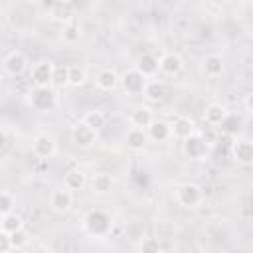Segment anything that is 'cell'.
Listing matches in <instances>:
<instances>
[{"label": "cell", "mask_w": 253, "mask_h": 253, "mask_svg": "<svg viewBox=\"0 0 253 253\" xmlns=\"http://www.w3.org/2000/svg\"><path fill=\"white\" fill-rule=\"evenodd\" d=\"M32 152H34V156H38L42 160L53 158L57 154V140H55V136L49 134V132L36 134L34 140H32Z\"/></svg>", "instance_id": "cell-7"}, {"label": "cell", "mask_w": 253, "mask_h": 253, "mask_svg": "<svg viewBox=\"0 0 253 253\" xmlns=\"http://www.w3.org/2000/svg\"><path fill=\"white\" fill-rule=\"evenodd\" d=\"M164 95H166V85H164L160 79L150 77V79L146 81V85H144L142 97H144L146 101H150V103H158V101L164 99Z\"/></svg>", "instance_id": "cell-24"}, {"label": "cell", "mask_w": 253, "mask_h": 253, "mask_svg": "<svg viewBox=\"0 0 253 253\" xmlns=\"http://www.w3.org/2000/svg\"><path fill=\"white\" fill-rule=\"evenodd\" d=\"M134 69L140 71L146 79L156 77L158 75V57L152 55V53H142V55H138V59L134 63Z\"/></svg>", "instance_id": "cell-22"}, {"label": "cell", "mask_w": 253, "mask_h": 253, "mask_svg": "<svg viewBox=\"0 0 253 253\" xmlns=\"http://www.w3.org/2000/svg\"><path fill=\"white\" fill-rule=\"evenodd\" d=\"M81 229L89 237L105 239L113 231V217L109 211H105L101 208H93V210L85 211V215L81 217Z\"/></svg>", "instance_id": "cell-1"}, {"label": "cell", "mask_w": 253, "mask_h": 253, "mask_svg": "<svg viewBox=\"0 0 253 253\" xmlns=\"http://www.w3.org/2000/svg\"><path fill=\"white\" fill-rule=\"evenodd\" d=\"M97 130H93L89 125H85L83 121H77L71 130H69V136H71V142L81 148V150H87V148H93L95 142H97Z\"/></svg>", "instance_id": "cell-5"}, {"label": "cell", "mask_w": 253, "mask_h": 253, "mask_svg": "<svg viewBox=\"0 0 253 253\" xmlns=\"http://www.w3.org/2000/svg\"><path fill=\"white\" fill-rule=\"evenodd\" d=\"M79 40H81V26H79L75 20L61 24V42H63V43L75 45Z\"/></svg>", "instance_id": "cell-26"}, {"label": "cell", "mask_w": 253, "mask_h": 253, "mask_svg": "<svg viewBox=\"0 0 253 253\" xmlns=\"http://www.w3.org/2000/svg\"><path fill=\"white\" fill-rule=\"evenodd\" d=\"M231 156L241 166L253 164V142H251V138L237 134L233 138V142H231Z\"/></svg>", "instance_id": "cell-9"}, {"label": "cell", "mask_w": 253, "mask_h": 253, "mask_svg": "<svg viewBox=\"0 0 253 253\" xmlns=\"http://www.w3.org/2000/svg\"><path fill=\"white\" fill-rule=\"evenodd\" d=\"M26 103L38 113H51L57 107V93L53 85H32V89L26 93Z\"/></svg>", "instance_id": "cell-2"}, {"label": "cell", "mask_w": 253, "mask_h": 253, "mask_svg": "<svg viewBox=\"0 0 253 253\" xmlns=\"http://www.w3.org/2000/svg\"><path fill=\"white\" fill-rule=\"evenodd\" d=\"M6 146H8V134H6V132L0 128V152H2Z\"/></svg>", "instance_id": "cell-37"}, {"label": "cell", "mask_w": 253, "mask_h": 253, "mask_svg": "<svg viewBox=\"0 0 253 253\" xmlns=\"http://www.w3.org/2000/svg\"><path fill=\"white\" fill-rule=\"evenodd\" d=\"M95 85H97L99 91H105V93L115 91L119 87V73L111 67H103L95 75Z\"/></svg>", "instance_id": "cell-18"}, {"label": "cell", "mask_w": 253, "mask_h": 253, "mask_svg": "<svg viewBox=\"0 0 253 253\" xmlns=\"http://www.w3.org/2000/svg\"><path fill=\"white\" fill-rule=\"evenodd\" d=\"M208 4H211V6H217V8H221V6H225L229 0H206Z\"/></svg>", "instance_id": "cell-38"}, {"label": "cell", "mask_w": 253, "mask_h": 253, "mask_svg": "<svg viewBox=\"0 0 253 253\" xmlns=\"http://www.w3.org/2000/svg\"><path fill=\"white\" fill-rule=\"evenodd\" d=\"M125 233H126V237H130V239H140L142 235H144V223L142 221H138V219H132V221H126L125 223Z\"/></svg>", "instance_id": "cell-32"}, {"label": "cell", "mask_w": 253, "mask_h": 253, "mask_svg": "<svg viewBox=\"0 0 253 253\" xmlns=\"http://www.w3.org/2000/svg\"><path fill=\"white\" fill-rule=\"evenodd\" d=\"M10 243H12V249H22L30 243V233L26 231V227H20L16 231L10 233Z\"/></svg>", "instance_id": "cell-30"}, {"label": "cell", "mask_w": 253, "mask_h": 253, "mask_svg": "<svg viewBox=\"0 0 253 253\" xmlns=\"http://www.w3.org/2000/svg\"><path fill=\"white\" fill-rule=\"evenodd\" d=\"M160 249H162V245H160V239L158 237H146V235H142L138 239V251H142V253H156Z\"/></svg>", "instance_id": "cell-31"}, {"label": "cell", "mask_w": 253, "mask_h": 253, "mask_svg": "<svg viewBox=\"0 0 253 253\" xmlns=\"http://www.w3.org/2000/svg\"><path fill=\"white\" fill-rule=\"evenodd\" d=\"M158 71L162 75H168V77H176L184 71V59L182 55L174 53V51H166L158 57Z\"/></svg>", "instance_id": "cell-13"}, {"label": "cell", "mask_w": 253, "mask_h": 253, "mask_svg": "<svg viewBox=\"0 0 253 253\" xmlns=\"http://www.w3.org/2000/svg\"><path fill=\"white\" fill-rule=\"evenodd\" d=\"M51 85H53V87H65V85H67V65H55V67H53Z\"/></svg>", "instance_id": "cell-33"}, {"label": "cell", "mask_w": 253, "mask_h": 253, "mask_svg": "<svg viewBox=\"0 0 253 253\" xmlns=\"http://www.w3.org/2000/svg\"><path fill=\"white\" fill-rule=\"evenodd\" d=\"M12 249V243H10V233L0 229V253H6Z\"/></svg>", "instance_id": "cell-35"}, {"label": "cell", "mask_w": 253, "mask_h": 253, "mask_svg": "<svg viewBox=\"0 0 253 253\" xmlns=\"http://www.w3.org/2000/svg\"><path fill=\"white\" fill-rule=\"evenodd\" d=\"M30 67V61H28V55L20 49H14L10 51L6 57H4V63H2V69L4 73H8L10 77H18L22 75L24 71H28Z\"/></svg>", "instance_id": "cell-11"}, {"label": "cell", "mask_w": 253, "mask_h": 253, "mask_svg": "<svg viewBox=\"0 0 253 253\" xmlns=\"http://www.w3.org/2000/svg\"><path fill=\"white\" fill-rule=\"evenodd\" d=\"M47 204H49V210L51 211H55V213H67L71 210V206H73V192L67 190L65 186L53 188L49 192Z\"/></svg>", "instance_id": "cell-8"}, {"label": "cell", "mask_w": 253, "mask_h": 253, "mask_svg": "<svg viewBox=\"0 0 253 253\" xmlns=\"http://www.w3.org/2000/svg\"><path fill=\"white\" fill-rule=\"evenodd\" d=\"M0 229H2V213H0Z\"/></svg>", "instance_id": "cell-40"}, {"label": "cell", "mask_w": 253, "mask_h": 253, "mask_svg": "<svg viewBox=\"0 0 253 253\" xmlns=\"http://www.w3.org/2000/svg\"><path fill=\"white\" fill-rule=\"evenodd\" d=\"M53 67L55 63L51 59H40L36 61L32 67H30V79H32V85H51V79H53Z\"/></svg>", "instance_id": "cell-10"}, {"label": "cell", "mask_w": 253, "mask_h": 253, "mask_svg": "<svg viewBox=\"0 0 253 253\" xmlns=\"http://www.w3.org/2000/svg\"><path fill=\"white\" fill-rule=\"evenodd\" d=\"M152 121H154V113H152V109L146 107V105H136V107L128 113V123H130L132 126L146 128Z\"/></svg>", "instance_id": "cell-21"}, {"label": "cell", "mask_w": 253, "mask_h": 253, "mask_svg": "<svg viewBox=\"0 0 253 253\" xmlns=\"http://www.w3.org/2000/svg\"><path fill=\"white\" fill-rule=\"evenodd\" d=\"M2 81H4V71L0 69V85H2Z\"/></svg>", "instance_id": "cell-39"}, {"label": "cell", "mask_w": 253, "mask_h": 253, "mask_svg": "<svg viewBox=\"0 0 253 253\" xmlns=\"http://www.w3.org/2000/svg\"><path fill=\"white\" fill-rule=\"evenodd\" d=\"M81 121L85 123V125H89L93 130H101L103 126H105V123H107V115L101 111V109H89L83 117H81Z\"/></svg>", "instance_id": "cell-27"}, {"label": "cell", "mask_w": 253, "mask_h": 253, "mask_svg": "<svg viewBox=\"0 0 253 253\" xmlns=\"http://www.w3.org/2000/svg\"><path fill=\"white\" fill-rule=\"evenodd\" d=\"M49 18L59 22V24L71 22V20H75V8L69 0H55L49 6Z\"/></svg>", "instance_id": "cell-15"}, {"label": "cell", "mask_w": 253, "mask_h": 253, "mask_svg": "<svg viewBox=\"0 0 253 253\" xmlns=\"http://www.w3.org/2000/svg\"><path fill=\"white\" fill-rule=\"evenodd\" d=\"M16 208V198L14 194L10 192H0V213H8V211H14Z\"/></svg>", "instance_id": "cell-34"}, {"label": "cell", "mask_w": 253, "mask_h": 253, "mask_svg": "<svg viewBox=\"0 0 253 253\" xmlns=\"http://www.w3.org/2000/svg\"><path fill=\"white\" fill-rule=\"evenodd\" d=\"M123 142H125L126 150H130V152H142V150L148 146L150 140H148V134H146L144 128L130 125V126L126 128V132H125Z\"/></svg>", "instance_id": "cell-14"}, {"label": "cell", "mask_w": 253, "mask_h": 253, "mask_svg": "<svg viewBox=\"0 0 253 253\" xmlns=\"http://www.w3.org/2000/svg\"><path fill=\"white\" fill-rule=\"evenodd\" d=\"M87 186H89V192L95 196H109L115 188V178L109 172L99 170L87 180Z\"/></svg>", "instance_id": "cell-12"}, {"label": "cell", "mask_w": 253, "mask_h": 253, "mask_svg": "<svg viewBox=\"0 0 253 253\" xmlns=\"http://www.w3.org/2000/svg\"><path fill=\"white\" fill-rule=\"evenodd\" d=\"M174 200L180 208L186 210H196L204 202V190L196 182H182L174 188Z\"/></svg>", "instance_id": "cell-3"}, {"label": "cell", "mask_w": 253, "mask_h": 253, "mask_svg": "<svg viewBox=\"0 0 253 253\" xmlns=\"http://www.w3.org/2000/svg\"><path fill=\"white\" fill-rule=\"evenodd\" d=\"M227 113H229V111H227L225 105H221V103H210V105L204 109V123L210 125V126H217V125L223 121V117H225Z\"/></svg>", "instance_id": "cell-25"}, {"label": "cell", "mask_w": 253, "mask_h": 253, "mask_svg": "<svg viewBox=\"0 0 253 253\" xmlns=\"http://www.w3.org/2000/svg\"><path fill=\"white\" fill-rule=\"evenodd\" d=\"M63 186L71 192H81L85 186H87V176L83 170L79 168H71L63 174Z\"/></svg>", "instance_id": "cell-23"}, {"label": "cell", "mask_w": 253, "mask_h": 253, "mask_svg": "<svg viewBox=\"0 0 253 253\" xmlns=\"http://www.w3.org/2000/svg\"><path fill=\"white\" fill-rule=\"evenodd\" d=\"M146 81H148V79H146L140 71H136L134 67H130V69L123 71V75H119V87H121L126 95H130V97L142 95Z\"/></svg>", "instance_id": "cell-4"}, {"label": "cell", "mask_w": 253, "mask_h": 253, "mask_svg": "<svg viewBox=\"0 0 253 253\" xmlns=\"http://www.w3.org/2000/svg\"><path fill=\"white\" fill-rule=\"evenodd\" d=\"M221 134H225V136H237L239 132H241V128H243V117L239 115V113H227L225 117H223V121L215 126Z\"/></svg>", "instance_id": "cell-19"}, {"label": "cell", "mask_w": 253, "mask_h": 253, "mask_svg": "<svg viewBox=\"0 0 253 253\" xmlns=\"http://www.w3.org/2000/svg\"><path fill=\"white\" fill-rule=\"evenodd\" d=\"M144 130L148 134V140H152V142H166L168 138H172V134H170V123L160 121V119H154Z\"/></svg>", "instance_id": "cell-20"}, {"label": "cell", "mask_w": 253, "mask_h": 253, "mask_svg": "<svg viewBox=\"0 0 253 253\" xmlns=\"http://www.w3.org/2000/svg\"><path fill=\"white\" fill-rule=\"evenodd\" d=\"M87 81V69L83 65H67V85L81 87Z\"/></svg>", "instance_id": "cell-28"}, {"label": "cell", "mask_w": 253, "mask_h": 253, "mask_svg": "<svg viewBox=\"0 0 253 253\" xmlns=\"http://www.w3.org/2000/svg\"><path fill=\"white\" fill-rule=\"evenodd\" d=\"M182 152L190 160H204L208 154V140L204 138V134L196 130L190 136L182 138Z\"/></svg>", "instance_id": "cell-6"}, {"label": "cell", "mask_w": 253, "mask_h": 253, "mask_svg": "<svg viewBox=\"0 0 253 253\" xmlns=\"http://www.w3.org/2000/svg\"><path fill=\"white\" fill-rule=\"evenodd\" d=\"M20 227H24V217H22L20 213L8 211V213L2 215V229H4V231L12 233V231H16V229H20Z\"/></svg>", "instance_id": "cell-29"}, {"label": "cell", "mask_w": 253, "mask_h": 253, "mask_svg": "<svg viewBox=\"0 0 253 253\" xmlns=\"http://www.w3.org/2000/svg\"><path fill=\"white\" fill-rule=\"evenodd\" d=\"M192 132H196V121L192 117H186V115H178L172 123H170V134L178 140L190 136Z\"/></svg>", "instance_id": "cell-17"}, {"label": "cell", "mask_w": 253, "mask_h": 253, "mask_svg": "<svg viewBox=\"0 0 253 253\" xmlns=\"http://www.w3.org/2000/svg\"><path fill=\"white\" fill-rule=\"evenodd\" d=\"M251 93H245V97H243V107H245V113H251Z\"/></svg>", "instance_id": "cell-36"}, {"label": "cell", "mask_w": 253, "mask_h": 253, "mask_svg": "<svg viewBox=\"0 0 253 253\" xmlns=\"http://www.w3.org/2000/svg\"><path fill=\"white\" fill-rule=\"evenodd\" d=\"M202 71L206 77L210 79H217L223 75L225 71V61L219 53H208L204 59H202Z\"/></svg>", "instance_id": "cell-16"}]
</instances>
